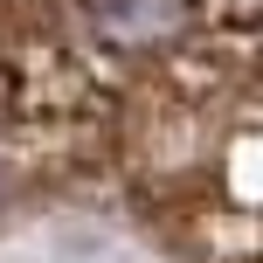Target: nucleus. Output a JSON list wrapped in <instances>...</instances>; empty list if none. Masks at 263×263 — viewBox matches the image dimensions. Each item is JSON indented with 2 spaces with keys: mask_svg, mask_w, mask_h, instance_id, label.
Here are the masks:
<instances>
[{
  "mask_svg": "<svg viewBox=\"0 0 263 263\" xmlns=\"http://www.w3.org/2000/svg\"><path fill=\"white\" fill-rule=\"evenodd\" d=\"M90 14L111 35H166L180 21V0H90Z\"/></svg>",
  "mask_w": 263,
  "mask_h": 263,
  "instance_id": "f257e3e1",
  "label": "nucleus"
}]
</instances>
